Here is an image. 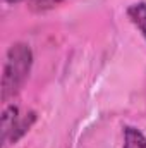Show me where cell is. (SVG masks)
I'll return each instance as SVG.
<instances>
[{"mask_svg":"<svg viewBox=\"0 0 146 148\" xmlns=\"http://www.w3.org/2000/svg\"><path fill=\"white\" fill-rule=\"evenodd\" d=\"M33 64V52L26 43H14L7 52V60L2 76V100L7 102L10 97H16L23 88L24 81Z\"/></svg>","mask_w":146,"mask_h":148,"instance_id":"1","label":"cell"},{"mask_svg":"<svg viewBox=\"0 0 146 148\" xmlns=\"http://www.w3.org/2000/svg\"><path fill=\"white\" fill-rule=\"evenodd\" d=\"M17 107H14V105H10V107H7L3 114H2V143L5 145L9 140H10V136H12V133H14V127H16V124H17V121H19V117H17Z\"/></svg>","mask_w":146,"mask_h":148,"instance_id":"2","label":"cell"},{"mask_svg":"<svg viewBox=\"0 0 146 148\" xmlns=\"http://www.w3.org/2000/svg\"><path fill=\"white\" fill-rule=\"evenodd\" d=\"M127 16L136 24V28L141 31V35L146 38V3L145 2H139V3L131 5L127 9Z\"/></svg>","mask_w":146,"mask_h":148,"instance_id":"3","label":"cell"},{"mask_svg":"<svg viewBox=\"0 0 146 148\" xmlns=\"http://www.w3.org/2000/svg\"><path fill=\"white\" fill-rule=\"evenodd\" d=\"M124 148H146L145 134L139 129L127 126L124 129Z\"/></svg>","mask_w":146,"mask_h":148,"instance_id":"4","label":"cell"},{"mask_svg":"<svg viewBox=\"0 0 146 148\" xmlns=\"http://www.w3.org/2000/svg\"><path fill=\"white\" fill-rule=\"evenodd\" d=\"M35 119H36V114L35 112H29L28 114V117H24L23 121H17V124H16V127H14V133H12V136H10V143H16L29 127H31V124L35 122Z\"/></svg>","mask_w":146,"mask_h":148,"instance_id":"5","label":"cell"},{"mask_svg":"<svg viewBox=\"0 0 146 148\" xmlns=\"http://www.w3.org/2000/svg\"><path fill=\"white\" fill-rule=\"evenodd\" d=\"M59 2H62V0H29L31 7H33L35 10H45V9H50V7L57 5Z\"/></svg>","mask_w":146,"mask_h":148,"instance_id":"6","label":"cell"},{"mask_svg":"<svg viewBox=\"0 0 146 148\" xmlns=\"http://www.w3.org/2000/svg\"><path fill=\"white\" fill-rule=\"evenodd\" d=\"M9 3H17V2H21V0H7Z\"/></svg>","mask_w":146,"mask_h":148,"instance_id":"7","label":"cell"}]
</instances>
